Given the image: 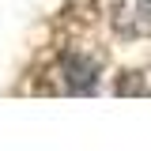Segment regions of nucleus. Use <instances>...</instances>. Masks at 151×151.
<instances>
[{
  "label": "nucleus",
  "mask_w": 151,
  "mask_h": 151,
  "mask_svg": "<svg viewBox=\"0 0 151 151\" xmlns=\"http://www.w3.org/2000/svg\"><path fill=\"white\" fill-rule=\"evenodd\" d=\"M144 8H147V15H151V0H144Z\"/></svg>",
  "instance_id": "f257e3e1"
}]
</instances>
